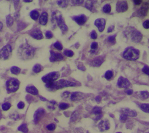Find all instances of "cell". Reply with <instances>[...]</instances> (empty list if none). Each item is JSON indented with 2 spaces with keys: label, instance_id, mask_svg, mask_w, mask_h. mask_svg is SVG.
I'll list each match as a JSON object with an SVG mask.
<instances>
[{
  "label": "cell",
  "instance_id": "cell-37",
  "mask_svg": "<svg viewBox=\"0 0 149 133\" xmlns=\"http://www.w3.org/2000/svg\"><path fill=\"white\" fill-rule=\"evenodd\" d=\"M54 46L58 50H62V48H63V46L62 45V44L59 42H56L54 44Z\"/></svg>",
  "mask_w": 149,
  "mask_h": 133
},
{
  "label": "cell",
  "instance_id": "cell-21",
  "mask_svg": "<svg viewBox=\"0 0 149 133\" xmlns=\"http://www.w3.org/2000/svg\"><path fill=\"white\" fill-rule=\"evenodd\" d=\"M122 112L126 116H132V117H134V116H136L137 115V113L135 111H134L133 110L129 109H123L122 110Z\"/></svg>",
  "mask_w": 149,
  "mask_h": 133
},
{
  "label": "cell",
  "instance_id": "cell-32",
  "mask_svg": "<svg viewBox=\"0 0 149 133\" xmlns=\"http://www.w3.org/2000/svg\"><path fill=\"white\" fill-rule=\"evenodd\" d=\"M112 76H113V73H112V71H111V70L107 71L105 73V78L107 79V80L111 79V78L112 77Z\"/></svg>",
  "mask_w": 149,
  "mask_h": 133
},
{
  "label": "cell",
  "instance_id": "cell-42",
  "mask_svg": "<svg viewBox=\"0 0 149 133\" xmlns=\"http://www.w3.org/2000/svg\"><path fill=\"white\" fill-rule=\"evenodd\" d=\"M90 37H91V38L92 39H96V38H97V34L96 32H95L94 30L91 33Z\"/></svg>",
  "mask_w": 149,
  "mask_h": 133
},
{
  "label": "cell",
  "instance_id": "cell-8",
  "mask_svg": "<svg viewBox=\"0 0 149 133\" xmlns=\"http://www.w3.org/2000/svg\"><path fill=\"white\" fill-rule=\"evenodd\" d=\"M128 8L127 3L126 1H119L116 3V9L118 12H124L127 10Z\"/></svg>",
  "mask_w": 149,
  "mask_h": 133
},
{
  "label": "cell",
  "instance_id": "cell-53",
  "mask_svg": "<svg viewBox=\"0 0 149 133\" xmlns=\"http://www.w3.org/2000/svg\"><path fill=\"white\" fill-rule=\"evenodd\" d=\"M2 27H3V24L1 22H0V31L2 30Z\"/></svg>",
  "mask_w": 149,
  "mask_h": 133
},
{
  "label": "cell",
  "instance_id": "cell-36",
  "mask_svg": "<svg viewBox=\"0 0 149 133\" xmlns=\"http://www.w3.org/2000/svg\"><path fill=\"white\" fill-rule=\"evenodd\" d=\"M10 107H11V105L9 103H5L2 105V108L5 111L9 110Z\"/></svg>",
  "mask_w": 149,
  "mask_h": 133
},
{
  "label": "cell",
  "instance_id": "cell-9",
  "mask_svg": "<svg viewBox=\"0 0 149 133\" xmlns=\"http://www.w3.org/2000/svg\"><path fill=\"white\" fill-rule=\"evenodd\" d=\"M94 24L97 26L100 32L104 31L105 26V20L103 18H100L95 20Z\"/></svg>",
  "mask_w": 149,
  "mask_h": 133
},
{
  "label": "cell",
  "instance_id": "cell-43",
  "mask_svg": "<svg viewBox=\"0 0 149 133\" xmlns=\"http://www.w3.org/2000/svg\"><path fill=\"white\" fill-rule=\"evenodd\" d=\"M127 119V116H126L124 114H121V116H120V121L121 122H125Z\"/></svg>",
  "mask_w": 149,
  "mask_h": 133
},
{
  "label": "cell",
  "instance_id": "cell-6",
  "mask_svg": "<svg viewBox=\"0 0 149 133\" xmlns=\"http://www.w3.org/2000/svg\"><path fill=\"white\" fill-rule=\"evenodd\" d=\"M59 76L60 73L59 72L53 71L45 75L42 77L41 79L44 82L48 83L50 82H54L55 80H57L59 78Z\"/></svg>",
  "mask_w": 149,
  "mask_h": 133
},
{
  "label": "cell",
  "instance_id": "cell-34",
  "mask_svg": "<svg viewBox=\"0 0 149 133\" xmlns=\"http://www.w3.org/2000/svg\"><path fill=\"white\" fill-rule=\"evenodd\" d=\"M69 107V105L68 103H61L59 105V109H61V110H65L68 109Z\"/></svg>",
  "mask_w": 149,
  "mask_h": 133
},
{
  "label": "cell",
  "instance_id": "cell-14",
  "mask_svg": "<svg viewBox=\"0 0 149 133\" xmlns=\"http://www.w3.org/2000/svg\"><path fill=\"white\" fill-rule=\"evenodd\" d=\"M110 124L108 120H101L98 124V127L101 131H104L109 128Z\"/></svg>",
  "mask_w": 149,
  "mask_h": 133
},
{
  "label": "cell",
  "instance_id": "cell-11",
  "mask_svg": "<svg viewBox=\"0 0 149 133\" xmlns=\"http://www.w3.org/2000/svg\"><path fill=\"white\" fill-rule=\"evenodd\" d=\"M130 83L129 81L123 77H120L118 80V85L121 88H127L129 87Z\"/></svg>",
  "mask_w": 149,
  "mask_h": 133
},
{
  "label": "cell",
  "instance_id": "cell-49",
  "mask_svg": "<svg viewBox=\"0 0 149 133\" xmlns=\"http://www.w3.org/2000/svg\"><path fill=\"white\" fill-rule=\"evenodd\" d=\"M133 2H134V3L136 5H140L142 1L141 0H134V1H133Z\"/></svg>",
  "mask_w": 149,
  "mask_h": 133
},
{
  "label": "cell",
  "instance_id": "cell-2",
  "mask_svg": "<svg viewBox=\"0 0 149 133\" xmlns=\"http://www.w3.org/2000/svg\"><path fill=\"white\" fill-rule=\"evenodd\" d=\"M75 83L61 79L58 81L56 82H50L47 83L45 87L51 90H55V89H61L64 87H72L75 85Z\"/></svg>",
  "mask_w": 149,
  "mask_h": 133
},
{
  "label": "cell",
  "instance_id": "cell-38",
  "mask_svg": "<svg viewBox=\"0 0 149 133\" xmlns=\"http://www.w3.org/2000/svg\"><path fill=\"white\" fill-rule=\"evenodd\" d=\"M115 37H116V35H113L112 36H110L108 37V41L111 42V44H115Z\"/></svg>",
  "mask_w": 149,
  "mask_h": 133
},
{
  "label": "cell",
  "instance_id": "cell-13",
  "mask_svg": "<svg viewBox=\"0 0 149 133\" xmlns=\"http://www.w3.org/2000/svg\"><path fill=\"white\" fill-rule=\"evenodd\" d=\"M148 2H145L143 3V5L141 6V7L140 8V9L139 10L138 13L139 15V16H145L147 12H148Z\"/></svg>",
  "mask_w": 149,
  "mask_h": 133
},
{
  "label": "cell",
  "instance_id": "cell-31",
  "mask_svg": "<svg viewBox=\"0 0 149 133\" xmlns=\"http://www.w3.org/2000/svg\"><path fill=\"white\" fill-rule=\"evenodd\" d=\"M141 109L144 112H146V113H148V104L146 103V104H141L140 105V106Z\"/></svg>",
  "mask_w": 149,
  "mask_h": 133
},
{
  "label": "cell",
  "instance_id": "cell-12",
  "mask_svg": "<svg viewBox=\"0 0 149 133\" xmlns=\"http://www.w3.org/2000/svg\"><path fill=\"white\" fill-rule=\"evenodd\" d=\"M131 38L133 42H139L142 39V34L137 30H134L132 33Z\"/></svg>",
  "mask_w": 149,
  "mask_h": 133
},
{
  "label": "cell",
  "instance_id": "cell-29",
  "mask_svg": "<svg viewBox=\"0 0 149 133\" xmlns=\"http://www.w3.org/2000/svg\"><path fill=\"white\" fill-rule=\"evenodd\" d=\"M13 17H11L10 15H8L6 17V24L8 25V26L10 27L13 24Z\"/></svg>",
  "mask_w": 149,
  "mask_h": 133
},
{
  "label": "cell",
  "instance_id": "cell-4",
  "mask_svg": "<svg viewBox=\"0 0 149 133\" xmlns=\"http://www.w3.org/2000/svg\"><path fill=\"white\" fill-rule=\"evenodd\" d=\"M123 56L125 59L129 60H137L140 56V51L132 47L127 48L123 54Z\"/></svg>",
  "mask_w": 149,
  "mask_h": 133
},
{
  "label": "cell",
  "instance_id": "cell-47",
  "mask_svg": "<svg viewBox=\"0 0 149 133\" xmlns=\"http://www.w3.org/2000/svg\"><path fill=\"white\" fill-rule=\"evenodd\" d=\"M24 107V103L23 102H20L18 104H17V107L19 109H23Z\"/></svg>",
  "mask_w": 149,
  "mask_h": 133
},
{
  "label": "cell",
  "instance_id": "cell-39",
  "mask_svg": "<svg viewBox=\"0 0 149 133\" xmlns=\"http://www.w3.org/2000/svg\"><path fill=\"white\" fill-rule=\"evenodd\" d=\"M141 95L143 98L147 99L148 98L149 94H148V91H142V92H141Z\"/></svg>",
  "mask_w": 149,
  "mask_h": 133
},
{
  "label": "cell",
  "instance_id": "cell-40",
  "mask_svg": "<svg viewBox=\"0 0 149 133\" xmlns=\"http://www.w3.org/2000/svg\"><path fill=\"white\" fill-rule=\"evenodd\" d=\"M47 128L48 130H49V131H53V130H54L55 128V125L54 124H53V123L49 124H48V125L47 126Z\"/></svg>",
  "mask_w": 149,
  "mask_h": 133
},
{
  "label": "cell",
  "instance_id": "cell-44",
  "mask_svg": "<svg viewBox=\"0 0 149 133\" xmlns=\"http://www.w3.org/2000/svg\"><path fill=\"white\" fill-rule=\"evenodd\" d=\"M98 47V43L96 42H93L91 43V48L92 49H96Z\"/></svg>",
  "mask_w": 149,
  "mask_h": 133
},
{
  "label": "cell",
  "instance_id": "cell-17",
  "mask_svg": "<svg viewBox=\"0 0 149 133\" xmlns=\"http://www.w3.org/2000/svg\"><path fill=\"white\" fill-rule=\"evenodd\" d=\"M30 35L32 37L37 39H41L43 38L42 33L40 29H36L32 31V32L30 33Z\"/></svg>",
  "mask_w": 149,
  "mask_h": 133
},
{
  "label": "cell",
  "instance_id": "cell-35",
  "mask_svg": "<svg viewBox=\"0 0 149 133\" xmlns=\"http://www.w3.org/2000/svg\"><path fill=\"white\" fill-rule=\"evenodd\" d=\"M63 53L65 55L68 56V57H72L74 55V53L71 50H65L64 52H63Z\"/></svg>",
  "mask_w": 149,
  "mask_h": 133
},
{
  "label": "cell",
  "instance_id": "cell-48",
  "mask_svg": "<svg viewBox=\"0 0 149 133\" xmlns=\"http://www.w3.org/2000/svg\"><path fill=\"white\" fill-rule=\"evenodd\" d=\"M72 2H77V3H74V5H79L84 2V1H72Z\"/></svg>",
  "mask_w": 149,
  "mask_h": 133
},
{
  "label": "cell",
  "instance_id": "cell-15",
  "mask_svg": "<svg viewBox=\"0 0 149 133\" xmlns=\"http://www.w3.org/2000/svg\"><path fill=\"white\" fill-rule=\"evenodd\" d=\"M45 113V110L43 109H38L34 113V120L35 123H37Z\"/></svg>",
  "mask_w": 149,
  "mask_h": 133
},
{
  "label": "cell",
  "instance_id": "cell-19",
  "mask_svg": "<svg viewBox=\"0 0 149 133\" xmlns=\"http://www.w3.org/2000/svg\"><path fill=\"white\" fill-rule=\"evenodd\" d=\"M48 20V14L47 12H44L41 15L40 19H39V22L42 25H45L47 23Z\"/></svg>",
  "mask_w": 149,
  "mask_h": 133
},
{
  "label": "cell",
  "instance_id": "cell-41",
  "mask_svg": "<svg viewBox=\"0 0 149 133\" xmlns=\"http://www.w3.org/2000/svg\"><path fill=\"white\" fill-rule=\"evenodd\" d=\"M45 37H46L47 38L50 39V38H52L53 34H52V33L50 31H47L45 33Z\"/></svg>",
  "mask_w": 149,
  "mask_h": 133
},
{
  "label": "cell",
  "instance_id": "cell-18",
  "mask_svg": "<svg viewBox=\"0 0 149 133\" xmlns=\"http://www.w3.org/2000/svg\"><path fill=\"white\" fill-rule=\"evenodd\" d=\"M83 98H84V94H82L81 92H73L70 96V99L72 101L79 100Z\"/></svg>",
  "mask_w": 149,
  "mask_h": 133
},
{
  "label": "cell",
  "instance_id": "cell-52",
  "mask_svg": "<svg viewBox=\"0 0 149 133\" xmlns=\"http://www.w3.org/2000/svg\"><path fill=\"white\" fill-rule=\"evenodd\" d=\"M95 100L97 102H100V101L101 100V97L100 96H98L95 98Z\"/></svg>",
  "mask_w": 149,
  "mask_h": 133
},
{
  "label": "cell",
  "instance_id": "cell-3",
  "mask_svg": "<svg viewBox=\"0 0 149 133\" xmlns=\"http://www.w3.org/2000/svg\"><path fill=\"white\" fill-rule=\"evenodd\" d=\"M52 20L55 21L57 25L62 30L63 33L66 32L68 31V27L65 23L64 20L61 15V14L59 12H54L52 14Z\"/></svg>",
  "mask_w": 149,
  "mask_h": 133
},
{
  "label": "cell",
  "instance_id": "cell-26",
  "mask_svg": "<svg viewBox=\"0 0 149 133\" xmlns=\"http://www.w3.org/2000/svg\"><path fill=\"white\" fill-rule=\"evenodd\" d=\"M10 71L13 74H18L20 72V69L16 66H13L10 69Z\"/></svg>",
  "mask_w": 149,
  "mask_h": 133
},
{
  "label": "cell",
  "instance_id": "cell-51",
  "mask_svg": "<svg viewBox=\"0 0 149 133\" xmlns=\"http://www.w3.org/2000/svg\"><path fill=\"white\" fill-rule=\"evenodd\" d=\"M113 28H114V26H113L109 27L108 28V33H110V32H111V31H112V30H113Z\"/></svg>",
  "mask_w": 149,
  "mask_h": 133
},
{
  "label": "cell",
  "instance_id": "cell-46",
  "mask_svg": "<svg viewBox=\"0 0 149 133\" xmlns=\"http://www.w3.org/2000/svg\"><path fill=\"white\" fill-rule=\"evenodd\" d=\"M143 72L146 73L147 75H148V66H145L143 69H142Z\"/></svg>",
  "mask_w": 149,
  "mask_h": 133
},
{
  "label": "cell",
  "instance_id": "cell-22",
  "mask_svg": "<svg viewBox=\"0 0 149 133\" xmlns=\"http://www.w3.org/2000/svg\"><path fill=\"white\" fill-rule=\"evenodd\" d=\"M26 90L27 92L34 95H37L38 94L37 89L34 86H27L26 88Z\"/></svg>",
  "mask_w": 149,
  "mask_h": 133
},
{
  "label": "cell",
  "instance_id": "cell-23",
  "mask_svg": "<svg viewBox=\"0 0 149 133\" xmlns=\"http://www.w3.org/2000/svg\"><path fill=\"white\" fill-rule=\"evenodd\" d=\"M30 17H31V19H33V20H37L38 17H39V13L38 11L37 10H32L30 13Z\"/></svg>",
  "mask_w": 149,
  "mask_h": 133
},
{
  "label": "cell",
  "instance_id": "cell-24",
  "mask_svg": "<svg viewBox=\"0 0 149 133\" xmlns=\"http://www.w3.org/2000/svg\"><path fill=\"white\" fill-rule=\"evenodd\" d=\"M18 130L20 131H22L23 133H27L28 128L26 124H22L21 125H20L18 127Z\"/></svg>",
  "mask_w": 149,
  "mask_h": 133
},
{
  "label": "cell",
  "instance_id": "cell-5",
  "mask_svg": "<svg viewBox=\"0 0 149 133\" xmlns=\"http://www.w3.org/2000/svg\"><path fill=\"white\" fill-rule=\"evenodd\" d=\"M20 82L16 78H10L6 82V89L8 92H13L16 91L19 87Z\"/></svg>",
  "mask_w": 149,
  "mask_h": 133
},
{
  "label": "cell",
  "instance_id": "cell-50",
  "mask_svg": "<svg viewBox=\"0 0 149 133\" xmlns=\"http://www.w3.org/2000/svg\"><path fill=\"white\" fill-rule=\"evenodd\" d=\"M125 92H126L128 95H131V94H132V93H133V91H132V89H127V90H126Z\"/></svg>",
  "mask_w": 149,
  "mask_h": 133
},
{
  "label": "cell",
  "instance_id": "cell-27",
  "mask_svg": "<svg viewBox=\"0 0 149 133\" xmlns=\"http://www.w3.org/2000/svg\"><path fill=\"white\" fill-rule=\"evenodd\" d=\"M93 113L96 115H101L102 114V109L100 107H94L93 109Z\"/></svg>",
  "mask_w": 149,
  "mask_h": 133
},
{
  "label": "cell",
  "instance_id": "cell-55",
  "mask_svg": "<svg viewBox=\"0 0 149 133\" xmlns=\"http://www.w3.org/2000/svg\"><path fill=\"white\" fill-rule=\"evenodd\" d=\"M2 117V113H1V112H0V119H1V118Z\"/></svg>",
  "mask_w": 149,
  "mask_h": 133
},
{
  "label": "cell",
  "instance_id": "cell-10",
  "mask_svg": "<svg viewBox=\"0 0 149 133\" xmlns=\"http://www.w3.org/2000/svg\"><path fill=\"white\" fill-rule=\"evenodd\" d=\"M50 53H51V56H50L49 60L51 62H53L60 61V60H62L63 58V56L61 53L55 52L53 51H51Z\"/></svg>",
  "mask_w": 149,
  "mask_h": 133
},
{
  "label": "cell",
  "instance_id": "cell-30",
  "mask_svg": "<svg viewBox=\"0 0 149 133\" xmlns=\"http://www.w3.org/2000/svg\"><path fill=\"white\" fill-rule=\"evenodd\" d=\"M58 5L61 8H66L68 6V1H58Z\"/></svg>",
  "mask_w": 149,
  "mask_h": 133
},
{
  "label": "cell",
  "instance_id": "cell-25",
  "mask_svg": "<svg viewBox=\"0 0 149 133\" xmlns=\"http://www.w3.org/2000/svg\"><path fill=\"white\" fill-rule=\"evenodd\" d=\"M33 70L34 73H38L42 70V66L39 64H36L33 68Z\"/></svg>",
  "mask_w": 149,
  "mask_h": 133
},
{
  "label": "cell",
  "instance_id": "cell-54",
  "mask_svg": "<svg viewBox=\"0 0 149 133\" xmlns=\"http://www.w3.org/2000/svg\"><path fill=\"white\" fill-rule=\"evenodd\" d=\"M31 1H32L31 0H28V1H27V0H24V2H31Z\"/></svg>",
  "mask_w": 149,
  "mask_h": 133
},
{
  "label": "cell",
  "instance_id": "cell-56",
  "mask_svg": "<svg viewBox=\"0 0 149 133\" xmlns=\"http://www.w3.org/2000/svg\"><path fill=\"white\" fill-rule=\"evenodd\" d=\"M116 133H121V132H116Z\"/></svg>",
  "mask_w": 149,
  "mask_h": 133
},
{
  "label": "cell",
  "instance_id": "cell-1",
  "mask_svg": "<svg viewBox=\"0 0 149 133\" xmlns=\"http://www.w3.org/2000/svg\"><path fill=\"white\" fill-rule=\"evenodd\" d=\"M35 53V49L27 44H22L19 48L18 53L23 59H31Z\"/></svg>",
  "mask_w": 149,
  "mask_h": 133
},
{
  "label": "cell",
  "instance_id": "cell-20",
  "mask_svg": "<svg viewBox=\"0 0 149 133\" xmlns=\"http://www.w3.org/2000/svg\"><path fill=\"white\" fill-rule=\"evenodd\" d=\"M103 62V59L102 57H98L97 58H95L94 60H93L91 62V66H100Z\"/></svg>",
  "mask_w": 149,
  "mask_h": 133
},
{
  "label": "cell",
  "instance_id": "cell-7",
  "mask_svg": "<svg viewBox=\"0 0 149 133\" xmlns=\"http://www.w3.org/2000/svg\"><path fill=\"white\" fill-rule=\"evenodd\" d=\"M12 53V47L10 45H6L0 51V58L8 59Z\"/></svg>",
  "mask_w": 149,
  "mask_h": 133
},
{
  "label": "cell",
  "instance_id": "cell-16",
  "mask_svg": "<svg viewBox=\"0 0 149 133\" xmlns=\"http://www.w3.org/2000/svg\"><path fill=\"white\" fill-rule=\"evenodd\" d=\"M73 19L79 25L84 24L86 23V20H87V17L84 15H81L80 16H74L73 17Z\"/></svg>",
  "mask_w": 149,
  "mask_h": 133
},
{
  "label": "cell",
  "instance_id": "cell-28",
  "mask_svg": "<svg viewBox=\"0 0 149 133\" xmlns=\"http://www.w3.org/2000/svg\"><path fill=\"white\" fill-rule=\"evenodd\" d=\"M93 1H86L85 2V6L87 9L91 10L93 7Z\"/></svg>",
  "mask_w": 149,
  "mask_h": 133
},
{
  "label": "cell",
  "instance_id": "cell-45",
  "mask_svg": "<svg viewBox=\"0 0 149 133\" xmlns=\"http://www.w3.org/2000/svg\"><path fill=\"white\" fill-rule=\"evenodd\" d=\"M143 25L144 28H145L146 29H148V28H149V20H146V21L143 23Z\"/></svg>",
  "mask_w": 149,
  "mask_h": 133
},
{
  "label": "cell",
  "instance_id": "cell-33",
  "mask_svg": "<svg viewBox=\"0 0 149 133\" xmlns=\"http://www.w3.org/2000/svg\"><path fill=\"white\" fill-rule=\"evenodd\" d=\"M111 6L109 4H106L103 7V12L105 13H109L111 12Z\"/></svg>",
  "mask_w": 149,
  "mask_h": 133
}]
</instances>
